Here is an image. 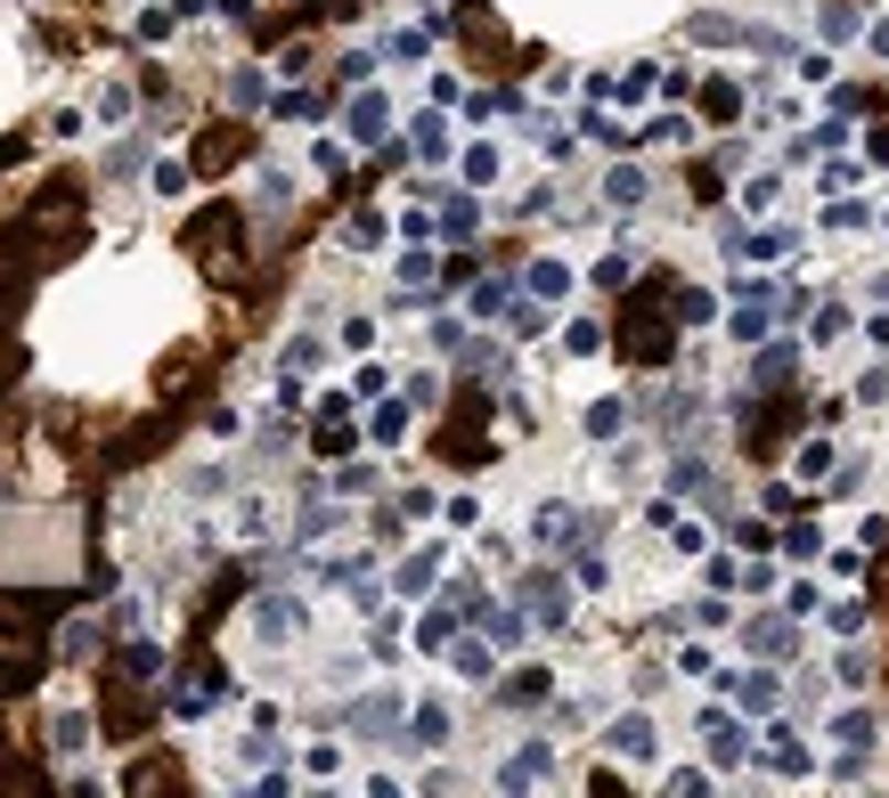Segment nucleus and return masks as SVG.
Instances as JSON below:
<instances>
[{
    "label": "nucleus",
    "mask_w": 889,
    "mask_h": 798,
    "mask_svg": "<svg viewBox=\"0 0 889 798\" xmlns=\"http://www.w3.org/2000/svg\"><path fill=\"white\" fill-rule=\"evenodd\" d=\"M670 343H677V326L661 319V293H636V302L620 310V359L661 367V359H670Z\"/></svg>",
    "instance_id": "obj_1"
},
{
    "label": "nucleus",
    "mask_w": 889,
    "mask_h": 798,
    "mask_svg": "<svg viewBox=\"0 0 889 798\" xmlns=\"http://www.w3.org/2000/svg\"><path fill=\"white\" fill-rule=\"evenodd\" d=\"M237 237H245V220L229 213V204H213V213L196 220V237H189V245H196V261L213 269V278H237V269H245V261H237Z\"/></svg>",
    "instance_id": "obj_2"
},
{
    "label": "nucleus",
    "mask_w": 889,
    "mask_h": 798,
    "mask_svg": "<svg viewBox=\"0 0 889 798\" xmlns=\"http://www.w3.org/2000/svg\"><path fill=\"white\" fill-rule=\"evenodd\" d=\"M25 228H33V237H50V228H82V180H50L25 204Z\"/></svg>",
    "instance_id": "obj_3"
},
{
    "label": "nucleus",
    "mask_w": 889,
    "mask_h": 798,
    "mask_svg": "<svg viewBox=\"0 0 889 798\" xmlns=\"http://www.w3.org/2000/svg\"><path fill=\"white\" fill-rule=\"evenodd\" d=\"M237 155H245V131H237V122H229V131H213V139H204V147H196V172H204V180H213V172H221V163H237Z\"/></svg>",
    "instance_id": "obj_4"
},
{
    "label": "nucleus",
    "mask_w": 889,
    "mask_h": 798,
    "mask_svg": "<svg viewBox=\"0 0 889 798\" xmlns=\"http://www.w3.org/2000/svg\"><path fill=\"white\" fill-rule=\"evenodd\" d=\"M254 627H261V644H286V636L302 627V612H294V603H261V612H254Z\"/></svg>",
    "instance_id": "obj_5"
},
{
    "label": "nucleus",
    "mask_w": 889,
    "mask_h": 798,
    "mask_svg": "<svg viewBox=\"0 0 889 798\" xmlns=\"http://www.w3.org/2000/svg\"><path fill=\"white\" fill-rule=\"evenodd\" d=\"M612 742L629 750V758H645V750H653V725H645V718H620V725H612Z\"/></svg>",
    "instance_id": "obj_6"
},
{
    "label": "nucleus",
    "mask_w": 889,
    "mask_h": 798,
    "mask_svg": "<svg viewBox=\"0 0 889 798\" xmlns=\"http://www.w3.org/2000/svg\"><path fill=\"white\" fill-rule=\"evenodd\" d=\"M531 612H539V619L555 627V619H564V586H555V579H539V586H531Z\"/></svg>",
    "instance_id": "obj_7"
},
{
    "label": "nucleus",
    "mask_w": 889,
    "mask_h": 798,
    "mask_svg": "<svg viewBox=\"0 0 889 798\" xmlns=\"http://www.w3.org/2000/svg\"><path fill=\"white\" fill-rule=\"evenodd\" d=\"M701 107H710V122H735L742 98H735V82H710V90H701Z\"/></svg>",
    "instance_id": "obj_8"
},
{
    "label": "nucleus",
    "mask_w": 889,
    "mask_h": 798,
    "mask_svg": "<svg viewBox=\"0 0 889 798\" xmlns=\"http://www.w3.org/2000/svg\"><path fill=\"white\" fill-rule=\"evenodd\" d=\"M351 131H360V139H384V98H360V107H351Z\"/></svg>",
    "instance_id": "obj_9"
},
{
    "label": "nucleus",
    "mask_w": 889,
    "mask_h": 798,
    "mask_svg": "<svg viewBox=\"0 0 889 798\" xmlns=\"http://www.w3.org/2000/svg\"><path fill=\"white\" fill-rule=\"evenodd\" d=\"M539 774H547V750H523V758H514V766H506V783H514V790H523V783H539Z\"/></svg>",
    "instance_id": "obj_10"
},
{
    "label": "nucleus",
    "mask_w": 889,
    "mask_h": 798,
    "mask_svg": "<svg viewBox=\"0 0 889 798\" xmlns=\"http://www.w3.org/2000/svg\"><path fill=\"white\" fill-rule=\"evenodd\" d=\"M0 783H9V790H41V774H25V758H17V750H0Z\"/></svg>",
    "instance_id": "obj_11"
},
{
    "label": "nucleus",
    "mask_w": 889,
    "mask_h": 798,
    "mask_svg": "<svg viewBox=\"0 0 889 798\" xmlns=\"http://www.w3.org/2000/svg\"><path fill=\"white\" fill-rule=\"evenodd\" d=\"M539 692H547V677H539V668H531V677H514V684H506V709H531V701H539Z\"/></svg>",
    "instance_id": "obj_12"
},
{
    "label": "nucleus",
    "mask_w": 889,
    "mask_h": 798,
    "mask_svg": "<svg viewBox=\"0 0 889 798\" xmlns=\"http://www.w3.org/2000/svg\"><path fill=\"white\" fill-rule=\"evenodd\" d=\"M400 586H408V595H425V586H432V554H417V562H408V571H400Z\"/></svg>",
    "instance_id": "obj_13"
}]
</instances>
